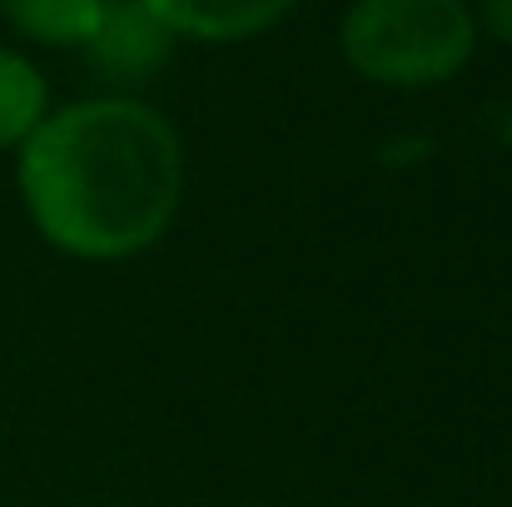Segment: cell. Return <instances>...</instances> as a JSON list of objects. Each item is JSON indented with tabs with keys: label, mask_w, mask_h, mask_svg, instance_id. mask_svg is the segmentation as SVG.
<instances>
[{
	"label": "cell",
	"mask_w": 512,
	"mask_h": 507,
	"mask_svg": "<svg viewBox=\"0 0 512 507\" xmlns=\"http://www.w3.org/2000/svg\"><path fill=\"white\" fill-rule=\"evenodd\" d=\"M20 199L70 259H130L165 239L184 199L174 125L125 95L50 110L20 145Z\"/></svg>",
	"instance_id": "cell-1"
},
{
	"label": "cell",
	"mask_w": 512,
	"mask_h": 507,
	"mask_svg": "<svg viewBox=\"0 0 512 507\" xmlns=\"http://www.w3.org/2000/svg\"><path fill=\"white\" fill-rule=\"evenodd\" d=\"M174 40H209V45H229V40H249L274 30L299 0H140Z\"/></svg>",
	"instance_id": "cell-4"
},
{
	"label": "cell",
	"mask_w": 512,
	"mask_h": 507,
	"mask_svg": "<svg viewBox=\"0 0 512 507\" xmlns=\"http://www.w3.org/2000/svg\"><path fill=\"white\" fill-rule=\"evenodd\" d=\"M0 15L10 30H20L35 45H75L85 50V40L95 35L105 0H0Z\"/></svg>",
	"instance_id": "cell-5"
},
{
	"label": "cell",
	"mask_w": 512,
	"mask_h": 507,
	"mask_svg": "<svg viewBox=\"0 0 512 507\" xmlns=\"http://www.w3.org/2000/svg\"><path fill=\"white\" fill-rule=\"evenodd\" d=\"M473 15H478V30H488L493 40L512 45V0H483Z\"/></svg>",
	"instance_id": "cell-7"
},
{
	"label": "cell",
	"mask_w": 512,
	"mask_h": 507,
	"mask_svg": "<svg viewBox=\"0 0 512 507\" xmlns=\"http://www.w3.org/2000/svg\"><path fill=\"white\" fill-rule=\"evenodd\" d=\"M45 115H50L45 75L20 50L0 45V150H20Z\"/></svg>",
	"instance_id": "cell-6"
},
{
	"label": "cell",
	"mask_w": 512,
	"mask_h": 507,
	"mask_svg": "<svg viewBox=\"0 0 512 507\" xmlns=\"http://www.w3.org/2000/svg\"><path fill=\"white\" fill-rule=\"evenodd\" d=\"M468 0H353L339 20L343 60L388 90H428L453 80L478 50Z\"/></svg>",
	"instance_id": "cell-2"
},
{
	"label": "cell",
	"mask_w": 512,
	"mask_h": 507,
	"mask_svg": "<svg viewBox=\"0 0 512 507\" xmlns=\"http://www.w3.org/2000/svg\"><path fill=\"white\" fill-rule=\"evenodd\" d=\"M170 45L174 35L140 0H105V15H100L95 35L85 40V55L95 70H105L115 80H140L170 60Z\"/></svg>",
	"instance_id": "cell-3"
}]
</instances>
